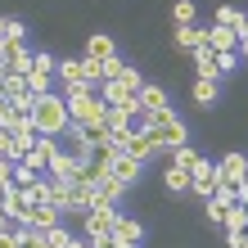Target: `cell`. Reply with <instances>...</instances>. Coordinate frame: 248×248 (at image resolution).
Here are the masks:
<instances>
[{
  "label": "cell",
  "instance_id": "6da1fadb",
  "mask_svg": "<svg viewBox=\"0 0 248 248\" xmlns=\"http://www.w3.org/2000/svg\"><path fill=\"white\" fill-rule=\"evenodd\" d=\"M32 126H36V136H54L59 140L63 131H68V104H63V95H36L32 99Z\"/></svg>",
  "mask_w": 248,
  "mask_h": 248
},
{
  "label": "cell",
  "instance_id": "7a4b0ae2",
  "mask_svg": "<svg viewBox=\"0 0 248 248\" xmlns=\"http://www.w3.org/2000/svg\"><path fill=\"white\" fill-rule=\"evenodd\" d=\"M54 154H59V140H54V136H36V140H32V149H27L18 163H23L27 171H36V176H46V167H50V158H54Z\"/></svg>",
  "mask_w": 248,
  "mask_h": 248
},
{
  "label": "cell",
  "instance_id": "3957f363",
  "mask_svg": "<svg viewBox=\"0 0 248 248\" xmlns=\"http://www.w3.org/2000/svg\"><path fill=\"white\" fill-rule=\"evenodd\" d=\"M0 63H5L9 77H27V72H32V50H27L23 41H5V46H0Z\"/></svg>",
  "mask_w": 248,
  "mask_h": 248
},
{
  "label": "cell",
  "instance_id": "277c9868",
  "mask_svg": "<svg viewBox=\"0 0 248 248\" xmlns=\"http://www.w3.org/2000/svg\"><path fill=\"white\" fill-rule=\"evenodd\" d=\"M27 208H32V203H27V189L9 185L5 194H0V212H5V217H9L14 226H27Z\"/></svg>",
  "mask_w": 248,
  "mask_h": 248
},
{
  "label": "cell",
  "instance_id": "5b68a950",
  "mask_svg": "<svg viewBox=\"0 0 248 248\" xmlns=\"http://www.w3.org/2000/svg\"><path fill=\"white\" fill-rule=\"evenodd\" d=\"M118 208H91L86 212V239H99V235H113L118 230Z\"/></svg>",
  "mask_w": 248,
  "mask_h": 248
},
{
  "label": "cell",
  "instance_id": "8992f818",
  "mask_svg": "<svg viewBox=\"0 0 248 248\" xmlns=\"http://www.w3.org/2000/svg\"><path fill=\"white\" fill-rule=\"evenodd\" d=\"M203 46H208L212 54H226V50H239V32H230V27H221V23H212V27H203Z\"/></svg>",
  "mask_w": 248,
  "mask_h": 248
},
{
  "label": "cell",
  "instance_id": "52a82bcc",
  "mask_svg": "<svg viewBox=\"0 0 248 248\" xmlns=\"http://www.w3.org/2000/svg\"><path fill=\"white\" fill-rule=\"evenodd\" d=\"M189 189H194L199 199H208L212 189H217V163L199 158V163H194V171H189Z\"/></svg>",
  "mask_w": 248,
  "mask_h": 248
},
{
  "label": "cell",
  "instance_id": "ba28073f",
  "mask_svg": "<svg viewBox=\"0 0 248 248\" xmlns=\"http://www.w3.org/2000/svg\"><path fill=\"white\" fill-rule=\"evenodd\" d=\"M122 154H131V158H149V154H158V140H154V131H126V140H122Z\"/></svg>",
  "mask_w": 248,
  "mask_h": 248
},
{
  "label": "cell",
  "instance_id": "9c48e42d",
  "mask_svg": "<svg viewBox=\"0 0 248 248\" xmlns=\"http://www.w3.org/2000/svg\"><path fill=\"white\" fill-rule=\"evenodd\" d=\"M221 230H226V244L235 248V244H239V235L248 230V208H244V203L226 208V217H221Z\"/></svg>",
  "mask_w": 248,
  "mask_h": 248
},
{
  "label": "cell",
  "instance_id": "30bf717a",
  "mask_svg": "<svg viewBox=\"0 0 248 248\" xmlns=\"http://www.w3.org/2000/svg\"><path fill=\"white\" fill-rule=\"evenodd\" d=\"M108 171H113L122 185H131V181L144 171V163H140V158H131V154H113V158H108Z\"/></svg>",
  "mask_w": 248,
  "mask_h": 248
},
{
  "label": "cell",
  "instance_id": "8fae6325",
  "mask_svg": "<svg viewBox=\"0 0 248 248\" xmlns=\"http://www.w3.org/2000/svg\"><path fill=\"white\" fill-rule=\"evenodd\" d=\"M244 171H248V158H244V154H226L221 163H217V181L239 185V181H244Z\"/></svg>",
  "mask_w": 248,
  "mask_h": 248
},
{
  "label": "cell",
  "instance_id": "7c38bea8",
  "mask_svg": "<svg viewBox=\"0 0 248 248\" xmlns=\"http://www.w3.org/2000/svg\"><path fill=\"white\" fill-rule=\"evenodd\" d=\"M59 208H50V203H41V208H27V230H41V235H46V230H54L59 226Z\"/></svg>",
  "mask_w": 248,
  "mask_h": 248
},
{
  "label": "cell",
  "instance_id": "4fadbf2b",
  "mask_svg": "<svg viewBox=\"0 0 248 248\" xmlns=\"http://www.w3.org/2000/svg\"><path fill=\"white\" fill-rule=\"evenodd\" d=\"M113 54H118V50H113V41L104 32H95L91 41H86V59H91V63H108Z\"/></svg>",
  "mask_w": 248,
  "mask_h": 248
},
{
  "label": "cell",
  "instance_id": "5bb4252c",
  "mask_svg": "<svg viewBox=\"0 0 248 248\" xmlns=\"http://www.w3.org/2000/svg\"><path fill=\"white\" fill-rule=\"evenodd\" d=\"M140 104L149 108V113H163V108H171V99H167V91H163V86H149V81H144V91H140Z\"/></svg>",
  "mask_w": 248,
  "mask_h": 248
},
{
  "label": "cell",
  "instance_id": "9a60e30c",
  "mask_svg": "<svg viewBox=\"0 0 248 248\" xmlns=\"http://www.w3.org/2000/svg\"><path fill=\"white\" fill-rule=\"evenodd\" d=\"M113 235H118L122 244H136V248H140V239H144V226H140V221H131V217H118V230H113Z\"/></svg>",
  "mask_w": 248,
  "mask_h": 248
},
{
  "label": "cell",
  "instance_id": "2e32d148",
  "mask_svg": "<svg viewBox=\"0 0 248 248\" xmlns=\"http://www.w3.org/2000/svg\"><path fill=\"white\" fill-rule=\"evenodd\" d=\"M194 54V68H199V77H212L217 81V54L208 50V46H199V50H189Z\"/></svg>",
  "mask_w": 248,
  "mask_h": 248
},
{
  "label": "cell",
  "instance_id": "e0dca14e",
  "mask_svg": "<svg viewBox=\"0 0 248 248\" xmlns=\"http://www.w3.org/2000/svg\"><path fill=\"white\" fill-rule=\"evenodd\" d=\"M27 203H32V208H41V203H50V176H36L32 185H27Z\"/></svg>",
  "mask_w": 248,
  "mask_h": 248
},
{
  "label": "cell",
  "instance_id": "ac0fdd59",
  "mask_svg": "<svg viewBox=\"0 0 248 248\" xmlns=\"http://www.w3.org/2000/svg\"><path fill=\"white\" fill-rule=\"evenodd\" d=\"M194 163H199V154L189 149V144H176V149H171V167H181V171H194Z\"/></svg>",
  "mask_w": 248,
  "mask_h": 248
},
{
  "label": "cell",
  "instance_id": "d6986e66",
  "mask_svg": "<svg viewBox=\"0 0 248 248\" xmlns=\"http://www.w3.org/2000/svg\"><path fill=\"white\" fill-rule=\"evenodd\" d=\"M176 46L181 50H199L203 46V27H176Z\"/></svg>",
  "mask_w": 248,
  "mask_h": 248
},
{
  "label": "cell",
  "instance_id": "ffe728a7",
  "mask_svg": "<svg viewBox=\"0 0 248 248\" xmlns=\"http://www.w3.org/2000/svg\"><path fill=\"white\" fill-rule=\"evenodd\" d=\"M194 99H199L203 108L217 104V81H212V77H199V81H194Z\"/></svg>",
  "mask_w": 248,
  "mask_h": 248
},
{
  "label": "cell",
  "instance_id": "44dd1931",
  "mask_svg": "<svg viewBox=\"0 0 248 248\" xmlns=\"http://www.w3.org/2000/svg\"><path fill=\"white\" fill-rule=\"evenodd\" d=\"M72 244V230L59 221V226H54V230H46V248H68Z\"/></svg>",
  "mask_w": 248,
  "mask_h": 248
},
{
  "label": "cell",
  "instance_id": "7402d4cb",
  "mask_svg": "<svg viewBox=\"0 0 248 248\" xmlns=\"http://www.w3.org/2000/svg\"><path fill=\"white\" fill-rule=\"evenodd\" d=\"M217 23H221V27H230V32H239V23H244V14H239L235 5H221V9H217Z\"/></svg>",
  "mask_w": 248,
  "mask_h": 248
},
{
  "label": "cell",
  "instance_id": "603a6c76",
  "mask_svg": "<svg viewBox=\"0 0 248 248\" xmlns=\"http://www.w3.org/2000/svg\"><path fill=\"white\" fill-rule=\"evenodd\" d=\"M163 176H167V189H176V194H185V189H189V171H181V167H167Z\"/></svg>",
  "mask_w": 248,
  "mask_h": 248
},
{
  "label": "cell",
  "instance_id": "cb8c5ba5",
  "mask_svg": "<svg viewBox=\"0 0 248 248\" xmlns=\"http://www.w3.org/2000/svg\"><path fill=\"white\" fill-rule=\"evenodd\" d=\"M0 158H9V163H18V140L9 136V126H0Z\"/></svg>",
  "mask_w": 248,
  "mask_h": 248
},
{
  "label": "cell",
  "instance_id": "d4e9b609",
  "mask_svg": "<svg viewBox=\"0 0 248 248\" xmlns=\"http://www.w3.org/2000/svg\"><path fill=\"white\" fill-rule=\"evenodd\" d=\"M171 18H176V27H194V5H189V0H176Z\"/></svg>",
  "mask_w": 248,
  "mask_h": 248
},
{
  "label": "cell",
  "instance_id": "484cf974",
  "mask_svg": "<svg viewBox=\"0 0 248 248\" xmlns=\"http://www.w3.org/2000/svg\"><path fill=\"white\" fill-rule=\"evenodd\" d=\"M54 68H59V59H54V54H32V72H46V77H54Z\"/></svg>",
  "mask_w": 248,
  "mask_h": 248
},
{
  "label": "cell",
  "instance_id": "4316f807",
  "mask_svg": "<svg viewBox=\"0 0 248 248\" xmlns=\"http://www.w3.org/2000/svg\"><path fill=\"white\" fill-rule=\"evenodd\" d=\"M50 81L54 77H46V72H27V91L32 95H50Z\"/></svg>",
  "mask_w": 248,
  "mask_h": 248
},
{
  "label": "cell",
  "instance_id": "83f0119b",
  "mask_svg": "<svg viewBox=\"0 0 248 248\" xmlns=\"http://www.w3.org/2000/svg\"><path fill=\"white\" fill-rule=\"evenodd\" d=\"M32 181H36V171H27L23 163H14V185H18V189H27Z\"/></svg>",
  "mask_w": 248,
  "mask_h": 248
},
{
  "label": "cell",
  "instance_id": "f1b7e54d",
  "mask_svg": "<svg viewBox=\"0 0 248 248\" xmlns=\"http://www.w3.org/2000/svg\"><path fill=\"white\" fill-rule=\"evenodd\" d=\"M122 72H126V63L118 59V54H113V59L104 63V81H118V77H122Z\"/></svg>",
  "mask_w": 248,
  "mask_h": 248
},
{
  "label": "cell",
  "instance_id": "f546056e",
  "mask_svg": "<svg viewBox=\"0 0 248 248\" xmlns=\"http://www.w3.org/2000/svg\"><path fill=\"white\" fill-rule=\"evenodd\" d=\"M5 41H27V27H23L18 18H9V23H5Z\"/></svg>",
  "mask_w": 248,
  "mask_h": 248
},
{
  "label": "cell",
  "instance_id": "4dcf8cb0",
  "mask_svg": "<svg viewBox=\"0 0 248 248\" xmlns=\"http://www.w3.org/2000/svg\"><path fill=\"white\" fill-rule=\"evenodd\" d=\"M235 59H239V50H226V54H217V77H221V72H230V68H235Z\"/></svg>",
  "mask_w": 248,
  "mask_h": 248
},
{
  "label": "cell",
  "instance_id": "1f68e13d",
  "mask_svg": "<svg viewBox=\"0 0 248 248\" xmlns=\"http://www.w3.org/2000/svg\"><path fill=\"white\" fill-rule=\"evenodd\" d=\"M9 185H14V163L0 158V189H9Z\"/></svg>",
  "mask_w": 248,
  "mask_h": 248
},
{
  "label": "cell",
  "instance_id": "d6a6232c",
  "mask_svg": "<svg viewBox=\"0 0 248 248\" xmlns=\"http://www.w3.org/2000/svg\"><path fill=\"white\" fill-rule=\"evenodd\" d=\"M9 118H14V104H9V99H5V95H0V126H5Z\"/></svg>",
  "mask_w": 248,
  "mask_h": 248
},
{
  "label": "cell",
  "instance_id": "836d02e7",
  "mask_svg": "<svg viewBox=\"0 0 248 248\" xmlns=\"http://www.w3.org/2000/svg\"><path fill=\"white\" fill-rule=\"evenodd\" d=\"M0 248H18V230L14 235H0Z\"/></svg>",
  "mask_w": 248,
  "mask_h": 248
},
{
  "label": "cell",
  "instance_id": "e575fe53",
  "mask_svg": "<svg viewBox=\"0 0 248 248\" xmlns=\"http://www.w3.org/2000/svg\"><path fill=\"white\" fill-rule=\"evenodd\" d=\"M239 54H244V59H248V36H239Z\"/></svg>",
  "mask_w": 248,
  "mask_h": 248
},
{
  "label": "cell",
  "instance_id": "d590c367",
  "mask_svg": "<svg viewBox=\"0 0 248 248\" xmlns=\"http://www.w3.org/2000/svg\"><path fill=\"white\" fill-rule=\"evenodd\" d=\"M239 36H248V14H244V23H239Z\"/></svg>",
  "mask_w": 248,
  "mask_h": 248
},
{
  "label": "cell",
  "instance_id": "8d00e7d4",
  "mask_svg": "<svg viewBox=\"0 0 248 248\" xmlns=\"http://www.w3.org/2000/svg\"><path fill=\"white\" fill-rule=\"evenodd\" d=\"M68 248H91V244H86V239H72V244H68Z\"/></svg>",
  "mask_w": 248,
  "mask_h": 248
},
{
  "label": "cell",
  "instance_id": "74e56055",
  "mask_svg": "<svg viewBox=\"0 0 248 248\" xmlns=\"http://www.w3.org/2000/svg\"><path fill=\"white\" fill-rule=\"evenodd\" d=\"M5 23H9V18H0V41H5Z\"/></svg>",
  "mask_w": 248,
  "mask_h": 248
},
{
  "label": "cell",
  "instance_id": "f35d334b",
  "mask_svg": "<svg viewBox=\"0 0 248 248\" xmlns=\"http://www.w3.org/2000/svg\"><path fill=\"white\" fill-rule=\"evenodd\" d=\"M0 194H5V189H0Z\"/></svg>",
  "mask_w": 248,
  "mask_h": 248
}]
</instances>
